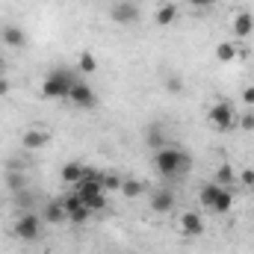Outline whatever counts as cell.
Returning <instances> with one entry per match:
<instances>
[{
	"label": "cell",
	"instance_id": "obj_29",
	"mask_svg": "<svg viewBox=\"0 0 254 254\" xmlns=\"http://www.w3.org/2000/svg\"><path fill=\"white\" fill-rule=\"evenodd\" d=\"M190 3L195 6V9H207V6H213L216 0H190Z\"/></svg>",
	"mask_w": 254,
	"mask_h": 254
},
{
	"label": "cell",
	"instance_id": "obj_30",
	"mask_svg": "<svg viewBox=\"0 0 254 254\" xmlns=\"http://www.w3.org/2000/svg\"><path fill=\"white\" fill-rule=\"evenodd\" d=\"M9 95V80H0V98Z\"/></svg>",
	"mask_w": 254,
	"mask_h": 254
},
{
	"label": "cell",
	"instance_id": "obj_19",
	"mask_svg": "<svg viewBox=\"0 0 254 254\" xmlns=\"http://www.w3.org/2000/svg\"><path fill=\"white\" fill-rule=\"evenodd\" d=\"M89 219H92V210H89L86 204L77 207V210H68V222H71V225H86Z\"/></svg>",
	"mask_w": 254,
	"mask_h": 254
},
{
	"label": "cell",
	"instance_id": "obj_26",
	"mask_svg": "<svg viewBox=\"0 0 254 254\" xmlns=\"http://www.w3.org/2000/svg\"><path fill=\"white\" fill-rule=\"evenodd\" d=\"M240 125H243V130H254V113H246L240 119Z\"/></svg>",
	"mask_w": 254,
	"mask_h": 254
},
{
	"label": "cell",
	"instance_id": "obj_9",
	"mask_svg": "<svg viewBox=\"0 0 254 254\" xmlns=\"http://www.w3.org/2000/svg\"><path fill=\"white\" fill-rule=\"evenodd\" d=\"M48 130H42V127H30L24 136H21V145L27 148V151H42L45 145H48Z\"/></svg>",
	"mask_w": 254,
	"mask_h": 254
},
{
	"label": "cell",
	"instance_id": "obj_24",
	"mask_svg": "<svg viewBox=\"0 0 254 254\" xmlns=\"http://www.w3.org/2000/svg\"><path fill=\"white\" fill-rule=\"evenodd\" d=\"M6 187H9V190H15V192H21V190H24L21 175H9V178H6Z\"/></svg>",
	"mask_w": 254,
	"mask_h": 254
},
{
	"label": "cell",
	"instance_id": "obj_7",
	"mask_svg": "<svg viewBox=\"0 0 254 254\" xmlns=\"http://www.w3.org/2000/svg\"><path fill=\"white\" fill-rule=\"evenodd\" d=\"M68 101H71L74 107H80V110H95V107H98V95H95V89H92L86 80H77V83L71 86Z\"/></svg>",
	"mask_w": 254,
	"mask_h": 254
},
{
	"label": "cell",
	"instance_id": "obj_27",
	"mask_svg": "<svg viewBox=\"0 0 254 254\" xmlns=\"http://www.w3.org/2000/svg\"><path fill=\"white\" fill-rule=\"evenodd\" d=\"M166 89H169V92H181V89H184V83H181L178 77H169V83H166Z\"/></svg>",
	"mask_w": 254,
	"mask_h": 254
},
{
	"label": "cell",
	"instance_id": "obj_25",
	"mask_svg": "<svg viewBox=\"0 0 254 254\" xmlns=\"http://www.w3.org/2000/svg\"><path fill=\"white\" fill-rule=\"evenodd\" d=\"M243 104L246 107H254V86H246L243 89Z\"/></svg>",
	"mask_w": 254,
	"mask_h": 254
},
{
	"label": "cell",
	"instance_id": "obj_6",
	"mask_svg": "<svg viewBox=\"0 0 254 254\" xmlns=\"http://www.w3.org/2000/svg\"><path fill=\"white\" fill-rule=\"evenodd\" d=\"M210 125L216 127V130H222V133H231V130L237 127V113H234V107H231L228 101L213 104V107H210Z\"/></svg>",
	"mask_w": 254,
	"mask_h": 254
},
{
	"label": "cell",
	"instance_id": "obj_13",
	"mask_svg": "<svg viewBox=\"0 0 254 254\" xmlns=\"http://www.w3.org/2000/svg\"><path fill=\"white\" fill-rule=\"evenodd\" d=\"M151 210L154 213H172L175 210V192L169 190H160L151 195Z\"/></svg>",
	"mask_w": 254,
	"mask_h": 254
},
{
	"label": "cell",
	"instance_id": "obj_5",
	"mask_svg": "<svg viewBox=\"0 0 254 254\" xmlns=\"http://www.w3.org/2000/svg\"><path fill=\"white\" fill-rule=\"evenodd\" d=\"M42 225H45L42 216H36V213H21V219L15 222V237L24 240V243H36V240L42 237Z\"/></svg>",
	"mask_w": 254,
	"mask_h": 254
},
{
	"label": "cell",
	"instance_id": "obj_8",
	"mask_svg": "<svg viewBox=\"0 0 254 254\" xmlns=\"http://www.w3.org/2000/svg\"><path fill=\"white\" fill-rule=\"evenodd\" d=\"M110 18H113L116 24H122V27H133V24L139 21V6H136L133 0H119V3H113Z\"/></svg>",
	"mask_w": 254,
	"mask_h": 254
},
{
	"label": "cell",
	"instance_id": "obj_14",
	"mask_svg": "<svg viewBox=\"0 0 254 254\" xmlns=\"http://www.w3.org/2000/svg\"><path fill=\"white\" fill-rule=\"evenodd\" d=\"M0 39H3V45H9V48H24V45H27L24 30H21V27H15V24L3 27V30H0Z\"/></svg>",
	"mask_w": 254,
	"mask_h": 254
},
{
	"label": "cell",
	"instance_id": "obj_22",
	"mask_svg": "<svg viewBox=\"0 0 254 254\" xmlns=\"http://www.w3.org/2000/svg\"><path fill=\"white\" fill-rule=\"evenodd\" d=\"M80 71H83V74H95V71H98V63H95L92 54H80Z\"/></svg>",
	"mask_w": 254,
	"mask_h": 254
},
{
	"label": "cell",
	"instance_id": "obj_20",
	"mask_svg": "<svg viewBox=\"0 0 254 254\" xmlns=\"http://www.w3.org/2000/svg\"><path fill=\"white\" fill-rule=\"evenodd\" d=\"M142 190H145V187H142L139 181H133V178L122 181V195H125V198H139V195H142Z\"/></svg>",
	"mask_w": 254,
	"mask_h": 254
},
{
	"label": "cell",
	"instance_id": "obj_1",
	"mask_svg": "<svg viewBox=\"0 0 254 254\" xmlns=\"http://www.w3.org/2000/svg\"><path fill=\"white\" fill-rule=\"evenodd\" d=\"M154 169L166 181H181L192 172V157L181 145H163L160 151H154Z\"/></svg>",
	"mask_w": 254,
	"mask_h": 254
},
{
	"label": "cell",
	"instance_id": "obj_3",
	"mask_svg": "<svg viewBox=\"0 0 254 254\" xmlns=\"http://www.w3.org/2000/svg\"><path fill=\"white\" fill-rule=\"evenodd\" d=\"M74 192L80 195V201L92 210V213H101V210H107V190H104V184H101V175L98 178H86V181H80Z\"/></svg>",
	"mask_w": 254,
	"mask_h": 254
},
{
	"label": "cell",
	"instance_id": "obj_21",
	"mask_svg": "<svg viewBox=\"0 0 254 254\" xmlns=\"http://www.w3.org/2000/svg\"><path fill=\"white\" fill-rule=\"evenodd\" d=\"M216 184H222V187H231V184H234V169H231L228 163H222V166L216 169Z\"/></svg>",
	"mask_w": 254,
	"mask_h": 254
},
{
	"label": "cell",
	"instance_id": "obj_31",
	"mask_svg": "<svg viewBox=\"0 0 254 254\" xmlns=\"http://www.w3.org/2000/svg\"><path fill=\"white\" fill-rule=\"evenodd\" d=\"M3 68H6V63H3V57H0V74H3Z\"/></svg>",
	"mask_w": 254,
	"mask_h": 254
},
{
	"label": "cell",
	"instance_id": "obj_15",
	"mask_svg": "<svg viewBox=\"0 0 254 254\" xmlns=\"http://www.w3.org/2000/svg\"><path fill=\"white\" fill-rule=\"evenodd\" d=\"M83 163H65L63 166V181L65 184H71V187H77L80 181H83Z\"/></svg>",
	"mask_w": 254,
	"mask_h": 254
},
{
	"label": "cell",
	"instance_id": "obj_12",
	"mask_svg": "<svg viewBox=\"0 0 254 254\" xmlns=\"http://www.w3.org/2000/svg\"><path fill=\"white\" fill-rule=\"evenodd\" d=\"M254 33V15L252 12H237L234 15V36L237 39H249Z\"/></svg>",
	"mask_w": 254,
	"mask_h": 254
},
{
	"label": "cell",
	"instance_id": "obj_2",
	"mask_svg": "<svg viewBox=\"0 0 254 254\" xmlns=\"http://www.w3.org/2000/svg\"><path fill=\"white\" fill-rule=\"evenodd\" d=\"M74 83H77V74L71 68H54L42 80V95L51 98V101H68Z\"/></svg>",
	"mask_w": 254,
	"mask_h": 254
},
{
	"label": "cell",
	"instance_id": "obj_18",
	"mask_svg": "<svg viewBox=\"0 0 254 254\" xmlns=\"http://www.w3.org/2000/svg\"><path fill=\"white\" fill-rule=\"evenodd\" d=\"M216 60H219V63H231V60H237V45H231V42L216 45Z\"/></svg>",
	"mask_w": 254,
	"mask_h": 254
},
{
	"label": "cell",
	"instance_id": "obj_11",
	"mask_svg": "<svg viewBox=\"0 0 254 254\" xmlns=\"http://www.w3.org/2000/svg\"><path fill=\"white\" fill-rule=\"evenodd\" d=\"M178 225H181V231H184L187 237H201V234H204V219H201L198 213H192V210L181 216Z\"/></svg>",
	"mask_w": 254,
	"mask_h": 254
},
{
	"label": "cell",
	"instance_id": "obj_17",
	"mask_svg": "<svg viewBox=\"0 0 254 254\" xmlns=\"http://www.w3.org/2000/svg\"><path fill=\"white\" fill-rule=\"evenodd\" d=\"M145 142L151 145V151H160L166 142H163V130H160V125H148V130H145Z\"/></svg>",
	"mask_w": 254,
	"mask_h": 254
},
{
	"label": "cell",
	"instance_id": "obj_16",
	"mask_svg": "<svg viewBox=\"0 0 254 254\" xmlns=\"http://www.w3.org/2000/svg\"><path fill=\"white\" fill-rule=\"evenodd\" d=\"M178 21V6L175 3H163L160 9H157V24L160 27H172Z\"/></svg>",
	"mask_w": 254,
	"mask_h": 254
},
{
	"label": "cell",
	"instance_id": "obj_10",
	"mask_svg": "<svg viewBox=\"0 0 254 254\" xmlns=\"http://www.w3.org/2000/svg\"><path fill=\"white\" fill-rule=\"evenodd\" d=\"M42 219H45L48 225H63V222H68V210H65L63 201H48Z\"/></svg>",
	"mask_w": 254,
	"mask_h": 254
},
{
	"label": "cell",
	"instance_id": "obj_23",
	"mask_svg": "<svg viewBox=\"0 0 254 254\" xmlns=\"http://www.w3.org/2000/svg\"><path fill=\"white\" fill-rule=\"evenodd\" d=\"M101 184H104V190H122V181L116 178V175H101Z\"/></svg>",
	"mask_w": 254,
	"mask_h": 254
},
{
	"label": "cell",
	"instance_id": "obj_4",
	"mask_svg": "<svg viewBox=\"0 0 254 254\" xmlns=\"http://www.w3.org/2000/svg\"><path fill=\"white\" fill-rule=\"evenodd\" d=\"M201 204L210 213H228L234 207V192H231V187H222V184L213 181L201 190Z\"/></svg>",
	"mask_w": 254,
	"mask_h": 254
},
{
	"label": "cell",
	"instance_id": "obj_28",
	"mask_svg": "<svg viewBox=\"0 0 254 254\" xmlns=\"http://www.w3.org/2000/svg\"><path fill=\"white\" fill-rule=\"evenodd\" d=\"M240 181H243L246 187H254V169H246V172L240 175Z\"/></svg>",
	"mask_w": 254,
	"mask_h": 254
}]
</instances>
